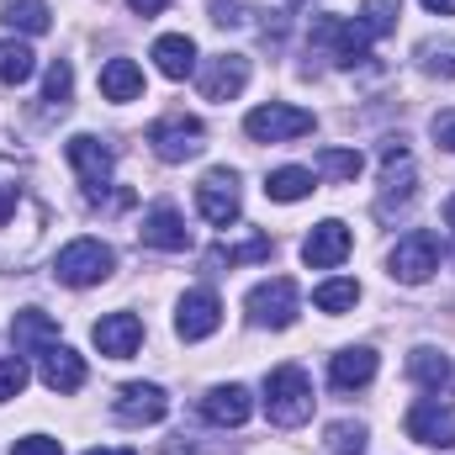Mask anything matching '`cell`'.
I'll list each match as a JSON object with an SVG mask.
<instances>
[{
  "label": "cell",
  "mask_w": 455,
  "mask_h": 455,
  "mask_svg": "<svg viewBox=\"0 0 455 455\" xmlns=\"http://www.w3.org/2000/svg\"><path fill=\"white\" fill-rule=\"evenodd\" d=\"M43 381H48V392L69 397V392L85 387V360H80L69 344H48V349H43Z\"/></svg>",
  "instance_id": "d6986e66"
},
{
  "label": "cell",
  "mask_w": 455,
  "mask_h": 455,
  "mask_svg": "<svg viewBox=\"0 0 455 455\" xmlns=\"http://www.w3.org/2000/svg\"><path fill=\"white\" fill-rule=\"evenodd\" d=\"M265 196H270V202H302V196H313V170H302V164L270 170V180H265Z\"/></svg>",
  "instance_id": "4316f807"
},
{
  "label": "cell",
  "mask_w": 455,
  "mask_h": 455,
  "mask_svg": "<svg viewBox=\"0 0 455 455\" xmlns=\"http://www.w3.org/2000/svg\"><path fill=\"white\" fill-rule=\"evenodd\" d=\"M408 376L419 381V387H429V392H445L451 387V355H440V349H429V344H419L413 355H408Z\"/></svg>",
  "instance_id": "603a6c76"
},
{
  "label": "cell",
  "mask_w": 455,
  "mask_h": 455,
  "mask_svg": "<svg viewBox=\"0 0 455 455\" xmlns=\"http://www.w3.org/2000/svg\"><path fill=\"white\" fill-rule=\"evenodd\" d=\"M243 85H249V59H243V53H218V59H207V69H202V96H207V101H233Z\"/></svg>",
  "instance_id": "2e32d148"
},
{
  "label": "cell",
  "mask_w": 455,
  "mask_h": 455,
  "mask_svg": "<svg viewBox=\"0 0 455 455\" xmlns=\"http://www.w3.org/2000/svg\"><path fill=\"white\" fill-rule=\"evenodd\" d=\"M154 64H159L164 80H186V75L196 69V43H191L186 32H170V37L154 43Z\"/></svg>",
  "instance_id": "7402d4cb"
},
{
  "label": "cell",
  "mask_w": 455,
  "mask_h": 455,
  "mask_svg": "<svg viewBox=\"0 0 455 455\" xmlns=\"http://www.w3.org/2000/svg\"><path fill=\"white\" fill-rule=\"evenodd\" d=\"M349 249H355V238H349V228L339 218H329V223H318L307 233V243H302V259L313 265V270H334L349 259Z\"/></svg>",
  "instance_id": "9a60e30c"
},
{
  "label": "cell",
  "mask_w": 455,
  "mask_h": 455,
  "mask_svg": "<svg viewBox=\"0 0 455 455\" xmlns=\"http://www.w3.org/2000/svg\"><path fill=\"white\" fill-rule=\"evenodd\" d=\"M164 455H191V445H170Z\"/></svg>",
  "instance_id": "7bdbcfd3"
},
{
  "label": "cell",
  "mask_w": 455,
  "mask_h": 455,
  "mask_svg": "<svg viewBox=\"0 0 455 455\" xmlns=\"http://www.w3.org/2000/svg\"><path fill=\"white\" fill-rule=\"evenodd\" d=\"M329 381L339 387V392H355V387H371L376 381V349H339L334 355V365H329Z\"/></svg>",
  "instance_id": "44dd1931"
},
{
  "label": "cell",
  "mask_w": 455,
  "mask_h": 455,
  "mask_svg": "<svg viewBox=\"0 0 455 455\" xmlns=\"http://www.w3.org/2000/svg\"><path fill=\"white\" fill-rule=\"evenodd\" d=\"M249 413H254V397H249V387H238V381L212 387V392L202 397V419H207V424H218V429H238Z\"/></svg>",
  "instance_id": "ac0fdd59"
},
{
  "label": "cell",
  "mask_w": 455,
  "mask_h": 455,
  "mask_svg": "<svg viewBox=\"0 0 455 455\" xmlns=\"http://www.w3.org/2000/svg\"><path fill=\"white\" fill-rule=\"evenodd\" d=\"M48 228V207L21 186V170L0 164V265L27 259Z\"/></svg>",
  "instance_id": "6da1fadb"
},
{
  "label": "cell",
  "mask_w": 455,
  "mask_h": 455,
  "mask_svg": "<svg viewBox=\"0 0 455 455\" xmlns=\"http://www.w3.org/2000/svg\"><path fill=\"white\" fill-rule=\"evenodd\" d=\"M275 254V243L265 238V233H254V238H243V243H218V249H207V270H233V265H254V259H270Z\"/></svg>",
  "instance_id": "d4e9b609"
},
{
  "label": "cell",
  "mask_w": 455,
  "mask_h": 455,
  "mask_svg": "<svg viewBox=\"0 0 455 455\" xmlns=\"http://www.w3.org/2000/svg\"><path fill=\"white\" fill-rule=\"evenodd\" d=\"M11 455H64V445H59V440H48V435H27V440H16V445H11Z\"/></svg>",
  "instance_id": "8d00e7d4"
},
{
  "label": "cell",
  "mask_w": 455,
  "mask_h": 455,
  "mask_svg": "<svg viewBox=\"0 0 455 455\" xmlns=\"http://www.w3.org/2000/svg\"><path fill=\"white\" fill-rule=\"evenodd\" d=\"M440 270V238L429 228H413L408 238H397V249L387 254V275L403 286H424Z\"/></svg>",
  "instance_id": "5b68a950"
},
{
  "label": "cell",
  "mask_w": 455,
  "mask_h": 455,
  "mask_svg": "<svg viewBox=\"0 0 455 455\" xmlns=\"http://www.w3.org/2000/svg\"><path fill=\"white\" fill-rule=\"evenodd\" d=\"M286 5H307V0H286Z\"/></svg>",
  "instance_id": "ee69618b"
},
{
  "label": "cell",
  "mask_w": 455,
  "mask_h": 455,
  "mask_svg": "<svg viewBox=\"0 0 455 455\" xmlns=\"http://www.w3.org/2000/svg\"><path fill=\"white\" fill-rule=\"evenodd\" d=\"M101 96L107 101H138L143 96V69L132 59H107L101 69Z\"/></svg>",
  "instance_id": "cb8c5ba5"
},
{
  "label": "cell",
  "mask_w": 455,
  "mask_h": 455,
  "mask_svg": "<svg viewBox=\"0 0 455 455\" xmlns=\"http://www.w3.org/2000/svg\"><path fill=\"white\" fill-rule=\"evenodd\" d=\"M85 455H138V451H85Z\"/></svg>",
  "instance_id": "b9f144b4"
},
{
  "label": "cell",
  "mask_w": 455,
  "mask_h": 455,
  "mask_svg": "<svg viewBox=\"0 0 455 455\" xmlns=\"http://www.w3.org/2000/svg\"><path fill=\"white\" fill-rule=\"evenodd\" d=\"M32 69H37V53H32L27 43L5 37V43H0V85H27Z\"/></svg>",
  "instance_id": "83f0119b"
},
{
  "label": "cell",
  "mask_w": 455,
  "mask_h": 455,
  "mask_svg": "<svg viewBox=\"0 0 455 455\" xmlns=\"http://www.w3.org/2000/svg\"><path fill=\"white\" fill-rule=\"evenodd\" d=\"M419 64L429 69V75H440V80H455V37H429V43H419Z\"/></svg>",
  "instance_id": "d6a6232c"
},
{
  "label": "cell",
  "mask_w": 455,
  "mask_h": 455,
  "mask_svg": "<svg viewBox=\"0 0 455 455\" xmlns=\"http://www.w3.org/2000/svg\"><path fill=\"white\" fill-rule=\"evenodd\" d=\"M243 132L254 143H291V138H307L313 132V112L286 107V101H270V107H254V112L243 116Z\"/></svg>",
  "instance_id": "52a82bcc"
},
{
  "label": "cell",
  "mask_w": 455,
  "mask_h": 455,
  "mask_svg": "<svg viewBox=\"0 0 455 455\" xmlns=\"http://www.w3.org/2000/svg\"><path fill=\"white\" fill-rule=\"evenodd\" d=\"M0 21L37 37V32L53 27V11H48V0H0Z\"/></svg>",
  "instance_id": "484cf974"
},
{
  "label": "cell",
  "mask_w": 455,
  "mask_h": 455,
  "mask_svg": "<svg viewBox=\"0 0 455 455\" xmlns=\"http://www.w3.org/2000/svg\"><path fill=\"white\" fill-rule=\"evenodd\" d=\"M424 11H435V16H455V0H424Z\"/></svg>",
  "instance_id": "ab89813d"
},
{
  "label": "cell",
  "mask_w": 455,
  "mask_h": 455,
  "mask_svg": "<svg viewBox=\"0 0 455 455\" xmlns=\"http://www.w3.org/2000/svg\"><path fill=\"white\" fill-rule=\"evenodd\" d=\"M403 424H408V435H413L419 445H435V451H451L455 445V408L451 403H440V397L413 403Z\"/></svg>",
  "instance_id": "8fae6325"
},
{
  "label": "cell",
  "mask_w": 455,
  "mask_h": 455,
  "mask_svg": "<svg viewBox=\"0 0 455 455\" xmlns=\"http://www.w3.org/2000/svg\"><path fill=\"white\" fill-rule=\"evenodd\" d=\"M170 413V397H164V387H154V381H127L122 392H116V419L122 424H159Z\"/></svg>",
  "instance_id": "5bb4252c"
},
{
  "label": "cell",
  "mask_w": 455,
  "mask_h": 455,
  "mask_svg": "<svg viewBox=\"0 0 455 455\" xmlns=\"http://www.w3.org/2000/svg\"><path fill=\"white\" fill-rule=\"evenodd\" d=\"M397 16H403V0H365L355 21H360V27H365V37L376 43V37H387V32L397 27Z\"/></svg>",
  "instance_id": "f546056e"
},
{
  "label": "cell",
  "mask_w": 455,
  "mask_h": 455,
  "mask_svg": "<svg viewBox=\"0 0 455 455\" xmlns=\"http://www.w3.org/2000/svg\"><path fill=\"white\" fill-rule=\"evenodd\" d=\"M112 270H116V254H112V243H101V238H75V243H64L59 259H53V275H59L64 286H75V291L101 286Z\"/></svg>",
  "instance_id": "3957f363"
},
{
  "label": "cell",
  "mask_w": 455,
  "mask_h": 455,
  "mask_svg": "<svg viewBox=\"0 0 455 455\" xmlns=\"http://www.w3.org/2000/svg\"><path fill=\"white\" fill-rule=\"evenodd\" d=\"M445 223L455 228V196H451V202H445Z\"/></svg>",
  "instance_id": "60d3db41"
},
{
  "label": "cell",
  "mask_w": 455,
  "mask_h": 455,
  "mask_svg": "<svg viewBox=\"0 0 455 455\" xmlns=\"http://www.w3.org/2000/svg\"><path fill=\"white\" fill-rule=\"evenodd\" d=\"M318 175H329V180H355L360 170H365V159L355 154V148H318Z\"/></svg>",
  "instance_id": "1f68e13d"
},
{
  "label": "cell",
  "mask_w": 455,
  "mask_h": 455,
  "mask_svg": "<svg viewBox=\"0 0 455 455\" xmlns=\"http://www.w3.org/2000/svg\"><path fill=\"white\" fill-rule=\"evenodd\" d=\"M207 11H212L218 27H243V21H249V0H212Z\"/></svg>",
  "instance_id": "d590c367"
},
{
  "label": "cell",
  "mask_w": 455,
  "mask_h": 455,
  "mask_svg": "<svg viewBox=\"0 0 455 455\" xmlns=\"http://www.w3.org/2000/svg\"><path fill=\"white\" fill-rule=\"evenodd\" d=\"M313 37L334 48V64H344V69H355V64H365V59H371V37H365V27H360V21L323 16V21H313Z\"/></svg>",
  "instance_id": "7c38bea8"
},
{
  "label": "cell",
  "mask_w": 455,
  "mask_h": 455,
  "mask_svg": "<svg viewBox=\"0 0 455 455\" xmlns=\"http://www.w3.org/2000/svg\"><path fill=\"white\" fill-rule=\"evenodd\" d=\"M265 413L281 429H302L313 419V381L302 365H275L265 376Z\"/></svg>",
  "instance_id": "7a4b0ae2"
},
{
  "label": "cell",
  "mask_w": 455,
  "mask_h": 455,
  "mask_svg": "<svg viewBox=\"0 0 455 455\" xmlns=\"http://www.w3.org/2000/svg\"><path fill=\"white\" fill-rule=\"evenodd\" d=\"M355 302H360V286H355V281H344V275H339V281H323V286L313 291V307H318V313H334V318L349 313Z\"/></svg>",
  "instance_id": "4dcf8cb0"
},
{
  "label": "cell",
  "mask_w": 455,
  "mask_h": 455,
  "mask_svg": "<svg viewBox=\"0 0 455 455\" xmlns=\"http://www.w3.org/2000/svg\"><path fill=\"white\" fill-rule=\"evenodd\" d=\"M143 344V318L138 313H107L96 323V349L107 360H132V349Z\"/></svg>",
  "instance_id": "e0dca14e"
},
{
  "label": "cell",
  "mask_w": 455,
  "mask_h": 455,
  "mask_svg": "<svg viewBox=\"0 0 455 455\" xmlns=\"http://www.w3.org/2000/svg\"><path fill=\"white\" fill-rule=\"evenodd\" d=\"M435 138H440V143L455 154V112H440V116H435Z\"/></svg>",
  "instance_id": "74e56055"
},
{
  "label": "cell",
  "mask_w": 455,
  "mask_h": 455,
  "mask_svg": "<svg viewBox=\"0 0 455 455\" xmlns=\"http://www.w3.org/2000/svg\"><path fill=\"white\" fill-rule=\"evenodd\" d=\"M27 360L21 355H11V360H0V403H11V397H21L27 392Z\"/></svg>",
  "instance_id": "836d02e7"
},
{
  "label": "cell",
  "mask_w": 455,
  "mask_h": 455,
  "mask_svg": "<svg viewBox=\"0 0 455 455\" xmlns=\"http://www.w3.org/2000/svg\"><path fill=\"white\" fill-rule=\"evenodd\" d=\"M218 323H223V302H218L212 286H196V291L180 297V307H175V334H180L186 344L218 334Z\"/></svg>",
  "instance_id": "30bf717a"
},
{
  "label": "cell",
  "mask_w": 455,
  "mask_h": 455,
  "mask_svg": "<svg viewBox=\"0 0 455 455\" xmlns=\"http://www.w3.org/2000/svg\"><path fill=\"white\" fill-rule=\"evenodd\" d=\"M196 207H202V218H207L212 228L238 223V212H243L238 175H233V170H207V175H202V186H196Z\"/></svg>",
  "instance_id": "9c48e42d"
},
{
  "label": "cell",
  "mask_w": 455,
  "mask_h": 455,
  "mask_svg": "<svg viewBox=\"0 0 455 455\" xmlns=\"http://www.w3.org/2000/svg\"><path fill=\"white\" fill-rule=\"evenodd\" d=\"M138 238H143L148 249H159V254H180V249L191 243V228H186V218H180L170 202H159V207H148V212H143Z\"/></svg>",
  "instance_id": "4fadbf2b"
},
{
  "label": "cell",
  "mask_w": 455,
  "mask_h": 455,
  "mask_svg": "<svg viewBox=\"0 0 455 455\" xmlns=\"http://www.w3.org/2000/svg\"><path fill=\"white\" fill-rule=\"evenodd\" d=\"M69 96H75V69H69V59H53L48 64V80H43L48 112H69Z\"/></svg>",
  "instance_id": "f1b7e54d"
},
{
  "label": "cell",
  "mask_w": 455,
  "mask_h": 455,
  "mask_svg": "<svg viewBox=\"0 0 455 455\" xmlns=\"http://www.w3.org/2000/svg\"><path fill=\"white\" fill-rule=\"evenodd\" d=\"M243 307H249V323H259V329H291L297 307H302V291H297L291 275H270L243 297Z\"/></svg>",
  "instance_id": "277c9868"
},
{
  "label": "cell",
  "mask_w": 455,
  "mask_h": 455,
  "mask_svg": "<svg viewBox=\"0 0 455 455\" xmlns=\"http://www.w3.org/2000/svg\"><path fill=\"white\" fill-rule=\"evenodd\" d=\"M329 445L339 455H360L365 451V424H329Z\"/></svg>",
  "instance_id": "e575fe53"
},
{
  "label": "cell",
  "mask_w": 455,
  "mask_h": 455,
  "mask_svg": "<svg viewBox=\"0 0 455 455\" xmlns=\"http://www.w3.org/2000/svg\"><path fill=\"white\" fill-rule=\"evenodd\" d=\"M127 5H132V11H138V16H159V11H164V5H170V0H127Z\"/></svg>",
  "instance_id": "f35d334b"
},
{
  "label": "cell",
  "mask_w": 455,
  "mask_h": 455,
  "mask_svg": "<svg viewBox=\"0 0 455 455\" xmlns=\"http://www.w3.org/2000/svg\"><path fill=\"white\" fill-rule=\"evenodd\" d=\"M202 143H207V127H202L196 116H186V112H170V116H159V122L148 127V148H154L164 164H186V159H196Z\"/></svg>",
  "instance_id": "8992f818"
},
{
  "label": "cell",
  "mask_w": 455,
  "mask_h": 455,
  "mask_svg": "<svg viewBox=\"0 0 455 455\" xmlns=\"http://www.w3.org/2000/svg\"><path fill=\"white\" fill-rule=\"evenodd\" d=\"M64 154H69V164H75V175H80L85 196H91V202H101V191H107V180H112V148H107L101 138H91V132H75Z\"/></svg>",
  "instance_id": "ba28073f"
},
{
  "label": "cell",
  "mask_w": 455,
  "mask_h": 455,
  "mask_svg": "<svg viewBox=\"0 0 455 455\" xmlns=\"http://www.w3.org/2000/svg\"><path fill=\"white\" fill-rule=\"evenodd\" d=\"M11 344H16V355H43L48 344H59V323L43 307H21L11 318Z\"/></svg>",
  "instance_id": "ffe728a7"
}]
</instances>
